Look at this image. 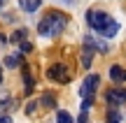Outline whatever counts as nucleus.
Returning a JSON list of instances; mask_svg holds the SVG:
<instances>
[{
	"label": "nucleus",
	"instance_id": "f257e3e1",
	"mask_svg": "<svg viewBox=\"0 0 126 123\" xmlns=\"http://www.w3.org/2000/svg\"><path fill=\"white\" fill-rule=\"evenodd\" d=\"M86 23L94 33H98L100 37H114L119 33V23L114 21L110 14L100 12V9H89L86 12Z\"/></svg>",
	"mask_w": 126,
	"mask_h": 123
},
{
	"label": "nucleus",
	"instance_id": "f03ea898",
	"mask_svg": "<svg viewBox=\"0 0 126 123\" xmlns=\"http://www.w3.org/2000/svg\"><path fill=\"white\" fill-rule=\"evenodd\" d=\"M65 26H68V16L63 12H49L37 23V33L45 35V37H54V35H59Z\"/></svg>",
	"mask_w": 126,
	"mask_h": 123
},
{
	"label": "nucleus",
	"instance_id": "7ed1b4c3",
	"mask_svg": "<svg viewBox=\"0 0 126 123\" xmlns=\"http://www.w3.org/2000/svg\"><path fill=\"white\" fill-rule=\"evenodd\" d=\"M98 84H100V77L98 74H89V77L82 81V88H79V95H82V112H86L91 105H94V93L98 91Z\"/></svg>",
	"mask_w": 126,
	"mask_h": 123
},
{
	"label": "nucleus",
	"instance_id": "20e7f679",
	"mask_svg": "<svg viewBox=\"0 0 126 123\" xmlns=\"http://www.w3.org/2000/svg\"><path fill=\"white\" fill-rule=\"evenodd\" d=\"M47 77H49L51 81H56V84H68L70 81V72H68V67L61 65V63L51 65V67L47 70Z\"/></svg>",
	"mask_w": 126,
	"mask_h": 123
},
{
	"label": "nucleus",
	"instance_id": "39448f33",
	"mask_svg": "<svg viewBox=\"0 0 126 123\" xmlns=\"http://www.w3.org/2000/svg\"><path fill=\"white\" fill-rule=\"evenodd\" d=\"M105 98H108V105L110 107L126 105V91H124V88H112V91L105 93Z\"/></svg>",
	"mask_w": 126,
	"mask_h": 123
},
{
	"label": "nucleus",
	"instance_id": "423d86ee",
	"mask_svg": "<svg viewBox=\"0 0 126 123\" xmlns=\"http://www.w3.org/2000/svg\"><path fill=\"white\" fill-rule=\"evenodd\" d=\"M110 79H112L114 84H124L126 81V70L119 67V65H112V67H110Z\"/></svg>",
	"mask_w": 126,
	"mask_h": 123
},
{
	"label": "nucleus",
	"instance_id": "0eeeda50",
	"mask_svg": "<svg viewBox=\"0 0 126 123\" xmlns=\"http://www.w3.org/2000/svg\"><path fill=\"white\" fill-rule=\"evenodd\" d=\"M40 5H42V0H19V7L23 12H37Z\"/></svg>",
	"mask_w": 126,
	"mask_h": 123
},
{
	"label": "nucleus",
	"instance_id": "6e6552de",
	"mask_svg": "<svg viewBox=\"0 0 126 123\" xmlns=\"http://www.w3.org/2000/svg\"><path fill=\"white\" fill-rule=\"evenodd\" d=\"M21 60H23V54L19 51V54L7 56V58H5V65H7V67H19V65H21Z\"/></svg>",
	"mask_w": 126,
	"mask_h": 123
},
{
	"label": "nucleus",
	"instance_id": "1a4fd4ad",
	"mask_svg": "<svg viewBox=\"0 0 126 123\" xmlns=\"http://www.w3.org/2000/svg\"><path fill=\"white\" fill-rule=\"evenodd\" d=\"M40 105L45 107V109H56V98L51 95V93H45V95L40 98Z\"/></svg>",
	"mask_w": 126,
	"mask_h": 123
},
{
	"label": "nucleus",
	"instance_id": "9d476101",
	"mask_svg": "<svg viewBox=\"0 0 126 123\" xmlns=\"http://www.w3.org/2000/svg\"><path fill=\"white\" fill-rule=\"evenodd\" d=\"M108 123H122V116H119V109L117 107H108V116H105Z\"/></svg>",
	"mask_w": 126,
	"mask_h": 123
},
{
	"label": "nucleus",
	"instance_id": "9b49d317",
	"mask_svg": "<svg viewBox=\"0 0 126 123\" xmlns=\"http://www.w3.org/2000/svg\"><path fill=\"white\" fill-rule=\"evenodd\" d=\"M91 58H94V49H91V46H84V51H82V65L89 67V65H91Z\"/></svg>",
	"mask_w": 126,
	"mask_h": 123
},
{
	"label": "nucleus",
	"instance_id": "f8f14e48",
	"mask_svg": "<svg viewBox=\"0 0 126 123\" xmlns=\"http://www.w3.org/2000/svg\"><path fill=\"white\" fill-rule=\"evenodd\" d=\"M56 123H72V116L68 112H59L56 114Z\"/></svg>",
	"mask_w": 126,
	"mask_h": 123
},
{
	"label": "nucleus",
	"instance_id": "ddd939ff",
	"mask_svg": "<svg viewBox=\"0 0 126 123\" xmlns=\"http://www.w3.org/2000/svg\"><path fill=\"white\" fill-rule=\"evenodd\" d=\"M26 35H28L26 30H16V33L12 35V42H16V44H21V42H26Z\"/></svg>",
	"mask_w": 126,
	"mask_h": 123
},
{
	"label": "nucleus",
	"instance_id": "4468645a",
	"mask_svg": "<svg viewBox=\"0 0 126 123\" xmlns=\"http://www.w3.org/2000/svg\"><path fill=\"white\" fill-rule=\"evenodd\" d=\"M19 46H21V54H23V51H31V49H33V44H31V42H21Z\"/></svg>",
	"mask_w": 126,
	"mask_h": 123
},
{
	"label": "nucleus",
	"instance_id": "2eb2a0df",
	"mask_svg": "<svg viewBox=\"0 0 126 123\" xmlns=\"http://www.w3.org/2000/svg\"><path fill=\"white\" fill-rule=\"evenodd\" d=\"M79 123H89V119H86V112H82V114H79Z\"/></svg>",
	"mask_w": 126,
	"mask_h": 123
},
{
	"label": "nucleus",
	"instance_id": "dca6fc26",
	"mask_svg": "<svg viewBox=\"0 0 126 123\" xmlns=\"http://www.w3.org/2000/svg\"><path fill=\"white\" fill-rule=\"evenodd\" d=\"M26 112H28V114H33V112H35V102H31V105L26 107Z\"/></svg>",
	"mask_w": 126,
	"mask_h": 123
},
{
	"label": "nucleus",
	"instance_id": "f3484780",
	"mask_svg": "<svg viewBox=\"0 0 126 123\" xmlns=\"http://www.w3.org/2000/svg\"><path fill=\"white\" fill-rule=\"evenodd\" d=\"M0 42H7V40H5V35H2V33H0Z\"/></svg>",
	"mask_w": 126,
	"mask_h": 123
},
{
	"label": "nucleus",
	"instance_id": "a211bd4d",
	"mask_svg": "<svg viewBox=\"0 0 126 123\" xmlns=\"http://www.w3.org/2000/svg\"><path fill=\"white\" fill-rule=\"evenodd\" d=\"M2 2H5V0H0V5H2Z\"/></svg>",
	"mask_w": 126,
	"mask_h": 123
}]
</instances>
